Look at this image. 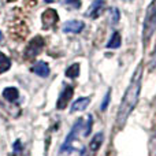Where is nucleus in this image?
<instances>
[{
	"label": "nucleus",
	"instance_id": "nucleus-14",
	"mask_svg": "<svg viewBox=\"0 0 156 156\" xmlns=\"http://www.w3.org/2000/svg\"><path fill=\"white\" fill-rule=\"evenodd\" d=\"M121 34L118 32H115L111 36L110 41L107 43V48H118V47H121Z\"/></svg>",
	"mask_w": 156,
	"mask_h": 156
},
{
	"label": "nucleus",
	"instance_id": "nucleus-3",
	"mask_svg": "<svg viewBox=\"0 0 156 156\" xmlns=\"http://www.w3.org/2000/svg\"><path fill=\"white\" fill-rule=\"evenodd\" d=\"M43 48H44L43 37L37 36V37L32 38V40L29 41V44L26 45V49H25V58H27V59H34V58L41 52Z\"/></svg>",
	"mask_w": 156,
	"mask_h": 156
},
{
	"label": "nucleus",
	"instance_id": "nucleus-12",
	"mask_svg": "<svg viewBox=\"0 0 156 156\" xmlns=\"http://www.w3.org/2000/svg\"><path fill=\"white\" fill-rule=\"evenodd\" d=\"M103 141H104V134H103V133H97V134L92 138L90 144H89V149H90L92 154H94V152L99 151V148L101 147Z\"/></svg>",
	"mask_w": 156,
	"mask_h": 156
},
{
	"label": "nucleus",
	"instance_id": "nucleus-16",
	"mask_svg": "<svg viewBox=\"0 0 156 156\" xmlns=\"http://www.w3.org/2000/svg\"><path fill=\"white\" fill-rule=\"evenodd\" d=\"M110 12H111V22H112V23H118L119 15H121V14H119V10L116 7H112L110 10Z\"/></svg>",
	"mask_w": 156,
	"mask_h": 156
},
{
	"label": "nucleus",
	"instance_id": "nucleus-5",
	"mask_svg": "<svg viewBox=\"0 0 156 156\" xmlns=\"http://www.w3.org/2000/svg\"><path fill=\"white\" fill-rule=\"evenodd\" d=\"M73 93H74L73 86H66L63 89L62 93L59 94V99H58V104H56L58 110H65L67 107V104L70 103L71 97H73Z\"/></svg>",
	"mask_w": 156,
	"mask_h": 156
},
{
	"label": "nucleus",
	"instance_id": "nucleus-18",
	"mask_svg": "<svg viewBox=\"0 0 156 156\" xmlns=\"http://www.w3.org/2000/svg\"><path fill=\"white\" fill-rule=\"evenodd\" d=\"M60 3L65 5H73L76 8H78L81 5V0H60Z\"/></svg>",
	"mask_w": 156,
	"mask_h": 156
},
{
	"label": "nucleus",
	"instance_id": "nucleus-6",
	"mask_svg": "<svg viewBox=\"0 0 156 156\" xmlns=\"http://www.w3.org/2000/svg\"><path fill=\"white\" fill-rule=\"evenodd\" d=\"M81 126H82V119H78V121L76 122V125L73 126V129H71V132L69 133V136H67V138H66L65 144L62 145V149H60L62 152H66V151H69V149L71 148V144H73V141L76 140V137H77L78 132H80Z\"/></svg>",
	"mask_w": 156,
	"mask_h": 156
},
{
	"label": "nucleus",
	"instance_id": "nucleus-22",
	"mask_svg": "<svg viewBox=\"0 0 156 156\" xmlns=\"http://www.w3.org/2000/svg\"><path fill=\"white\" fill-rule=\"evenodd\" d=\"M45 3H52V2H55V0H44Z\"/></svg>",
	"mask_w": 156,
	"mask_h": 156
},
{
	"label": "nucleus",
	"instance_id": "nucleus-20",
	"mask_svg": "<svg viewBox=\"0 0 156 156\" xmlns=\"http://www.w3.org/2000/svg\"><path fill=\"white\" fill-rule=\"evenodd\" d=\"M22 151V145H21V140H16L14 143V152H21Z\"/></svg>",
	"mask_w": 156,
	"mask_h": 156
},
{
	"label": "nucleus",
	"instance_id": "nucleus-10",
	"mask_svg": "<svg viewBox=\"0 0 156 156\" xmlns=\"http://www.w3.org/2000/svg\"><path fill=\"white\" fill-rule=\"evenodd\" d=\"M89 103H90V99H89V97H80V99H77L76 101L71 104L70 111H71V112L83 111V110H85V108L89 105Z\"/></svg>",
	"mask_w": 156,
	"mask_h": 156
},
{
	"label": "nucleus",
	"instance_id": "nucleus-15",
	"mask_svg": "<svg viewBox=\"0 0 156 156\" xmlns=\"http://www.w3.org/2000/svg\"><path fill=\"white\" fill-rule=\"evenodd\" d=\"M78 76H80V65H78V63H74V65H71L70 67L66 70V77L71 78V80L77 78Z\"/></svg>",
	"mask_w": 156,
	"mask_h": 156
},
{
	"label": "nucleus",
	"instance_id": "nucleus-13",
	"mask_svg": "<svg viewBox=\"0 0 156 156\" xmlns=\"http://www.w3.org/2000/svg\"><path fill=\"white\" fill-rule=\"evenodd\" d=\"M11 67V60L7 55H4L3 52H0V74L5 73L7 70H10Z\"/></svg>",
	"mask_w": 156,
	"mask_h": 156
},
{
	"label": "nucleus",
	"instance_id": "nucleus-11",
	"mask_svg": "<svg viewBox=\"0 0 156 156\" xmlns=\"http://www.w3.org/2000/svg\"><path fill=\"white\" fill-rule=\"evenodd\" d=\"M3 97H4L7 101H15V100H18L19 97V90L16 88H14V86H8V88H5L4 90H3Z\"/></svg>",
	"mask_w": 156,
	"mask_h": 156
},
{
	"label": "nucleus",
	"instance_id": "nucleus-9",
	"mask_svg": "<svg viewBox=\"0 0 156 156\" xmlns=\"http://www.w3.org/2000/svg\"><path fill=\"white\" fill-rule=\"evenodd\" d=\"M32 71L34 74H37L38 77H48L49 76V66L47 62H44V60H38L37 63H34V66L32 67Z\"/></svg>",
	"mask_w": 156,
	"mask_h": 156
},
{
	"label": "nucleus",
	"instance_id": "nucleus-19",
	"mask_svg": "<svg viewBox=\"0 0 156 156\" xmlns=\"http://www.w3.org/2000/svg\"><path fill=\"white\" fill-rule=\"evenodd\" d=\"M92 123H93V118H92V115H89L88 122H86V129L83 130V136H89V133L92 130Z\"/></svg>",
	"mask_w": 156,
	"mask_h": 156
},
{
	"label": "nucleus",
	"instance_id": "nucleus-17",
	"mask_svg": "<svg viewBox=\"0 0 156 156\" xmlns=\"http://www.w3.org/2000/svg\"><path fill=\"white\" fill-rule=\"evenodd\" d=\"M110 99H111V90L108 89L107 90V93H105V96H104V100H103V103H101V111H105L107 110V107H108V104H110Z\"/></svg>",
	"mask_w": 156,
	"mask_h": 156
},
{
	"label": "nucleus",
	"instance_id": "nucleus-8",
	"mask_svg": "<svg viewBox=\"0 0 156 156\" xmlns=\"http://www.w3.org/2000/svg\"><path fill=\"white\" fill-rule=\"evenodd\" d=\"M104 5H105L104 0H94V2L90 4V7L88 8L85 15L89 16V18H99L100 14H101L103 10H104Z\"/></svg>",
	"mask_w": 156,
	"mask_h": 156
},
{
	"label": "nucleus",
	"instance_id": "nucleus-7",
	"mask_svg": "<svg viewBox=\"0 0 156 156\" xmlns=\"http://www.w3.org/2000/svg\"><path fill=\"white\" fill-rule=\"evenodd\" d=\"M85 27V23L82 21H77V19H73V21H67L63 23L62 30L65 33H74V34H78L81 33Z\"/></svg>",
	"mask_w": 156,
	"mask_h": 156
},
{
	"label": "nucleus",
	"instance_id": "nucleus-1",
	"mask_svg": "<svg viewBox=\"0 0 156 156\" xmlns=\"http://www.w3.org/2000/svg\"><path fill=\"white\" fill-rule=\"evenodd\" d=\"M141 78H143V65H140L137 67L134 76H133L132 81H130L129 86H127L126 92L123 94L121 105H119L116 122H115V126L118 129L125 126L129 115L132 114V111L134 110L136 104H137L138 97H140V92H141Z\"/></svg>",
	"mask_w": 156,
	"mask_h": 156
},
{
	"label": "nucleus",
	"instance_id": "nucleus-2",
	"mask_svg": "<svg viewBox=\"0 0 156 156\" xmlns=\"http://www.w3.org/2000/svg\"><path fill=\"white\" fill-rule=\"evenodd\" d=\"M156 30V0H152L148 10L145 12V19H144V32L143 37L144 41L148 43V40L152 37V34Z\"/></svg>",
	"mask_w": 156,
	"mask_h": 156
},
{
	"label": "nucleus",
	"instance_id": "nucleus-21",
	"mask_svg": "<svg viewBox=\"0 0 156 156\" xmlns=\"http://www.w3.org/2000/svg\"><path fill=\"white\" fill-rule=\"evenodd\" d=\"M2 40H3V33L0 32V43H2Z\"/></svg>",
	"mask_w": 156,
	"mask_h": 156
},
{
	"label": "nucleus",
	"instance_id": "nucleus-4",
	"mask_svg": "<svg viewBox=\"0 0 156 156\" xmlns=\"http://www.w3.org/2000/svg\"><path fill=\"white\" fill-rule=\"evenodd\" d=\"M58 19H59V16H58L56 10H54V8H48V10H45L43 12V15H41L43 27L44 29H49V27H52L54 25H56Z\"/></svg>",
	"mask_w": 156,
	"mask_h": 156
}]
</instances>
